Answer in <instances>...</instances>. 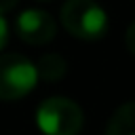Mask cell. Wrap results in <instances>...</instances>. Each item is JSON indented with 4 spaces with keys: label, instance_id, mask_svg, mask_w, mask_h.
<instances>
[{
    "label": "cell",
    "instance_id": "cell-1",
    "mask_svg": "<svg viewBox=\"0 0 135 135\" xmlns=\"http://www.w3.org/2000/svg\"><path fill=\"white\" fill-rule=\"evenodd\" d=\"M61 25L78 40H99L108 32V15L95 0H65L59 13Z\"/></svg>",
    "mask_w": 135,
    "mask_h": 135
},
{
    "label": "cell",
    "instance_id": "cell-7",
    "mask_svg": "<svg viewBox=\"0 0 135 135\" xmlns=\"http://www.w3.org/2000/svg\"><path fill=\"white\" fill-rule=\"evenodd\" d=\"M124 44H127V49L135 55V21L127 27V34H124Z\"/></svg>",
    "mask_w": 135,
    "mask_h": 135
},
{
    "label": "cell",
    "instance_id": "cell-10",
    "mask_svg": "<svg viewBox=\"0 0 135 135\" xmlns=\"http://www.w3.org/2000/svg\"><path fill=\"white\" fill-rule=\"evenodd\" d=\"M40 2H44V0H40Z\"/></svg>",
    "mask_w": 135,
    "mask_h": 135
},
{
    "label": "cell",
    "instance_id": "cell-5",
    "mask_svg": "<svg viewBox=\"0 0 135 135\" xmlns=\"http://www.w3.org/2000/svg\"><path fill=\"white\" fill-rule=\"evenodd\" d=\"M105 135H135V101H127L114 110Z\"/></svg>",
    "mask_w": 135,
    "mask_h": 135
},
{
    "label": "cell",
    "instance_id": "cell-2",
    "mask_svg": "<svg viewBox=\"0 0 135 135\" xmlns=\"http://www.w3.org/2000/svg\"><path fill=\"white\" fill-rule=\"evenodd\" d=\"M34 120L44 135H78L84 124V112L70 97H46L36 108Z\"/></svg>",
    "mask_w": 135,
    "mask_h": 135
},
{
    "label": "cell",
    "instance_id": "cell-6",
    "mask_svg": "<svg viewBox=\"0 0 135 135\" xmlns=\"http://www.w3.org/2000/svg\"><path fill=\"white\" fill-rule=\"evenodd\" d=\"M36 74H38V80H44V82H57L65 76L68 72V63L61 55L57 53H46L42 55L36 63Z\"/></svg>",
    "mask_w": 135,
    "mask_h": 135
},
{
    "label": "cell",
    "instance_id": "cell-4",
    "mask_svg": "<svg viewBox=\"0 0 135 135\" xmlns=\"http://www.w3.org/2000/svg\"><path fill=\"white\" fill-rule=\"evenodd\" d=\"M15 32L25 44H46L57 34V23L51 13L42 8H25L15 19Z\"/></svg>",
    "mask_w": 135,
    "mask_h": 135
},
{
    "label": "cell",
    "instance_id": "cell-8",
    "mask_svg": "<svg viewBox=\"0 0 135 135\" xmlns=\"http://www.w3.org/2000/svg\"><path fill=\"white\" fill-rule=\"evenodd\" d=\"M6 42H8V23H6V19L0 15V51L6 46Z\"/></svg>",
    "mask_w": 135,
    "mask_h": 135
},
{
    "label": "cell",
    "instance_id": "cell-9",
    "mask_svg": "<svg viewBox=\"0 0 135 135\" xmlns=\"http://www.w3.org/2000/svg\"><path fill=\"white\" fill-rule=\"evenodd\" d=\"M17 4H19V0H0V15L11 13V11H13Z\"/></svg>",
    "mask_w": 135,
    "mask_h": 135
},
{
    "label": "cell",
    "instance_id": "cell-3",
    "mask_svg": "<svg viewBox=\"0 0 135 135\" xmlns=\"http://www.w3.org/2000/svg\"><path fill=\"white\" fill-rule=\"evenodd\" d=\"M38 84L36 65L19 53L0 55V99L17 101L34 91Z\"/></svg>",
    "mask_w": 135,
    "mask_h": 135
}]
</instances>
